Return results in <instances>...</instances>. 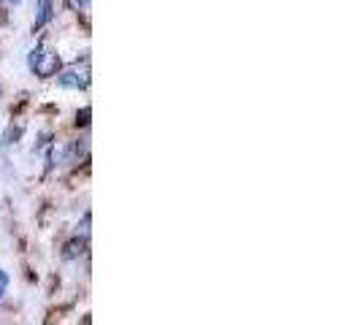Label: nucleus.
Here are the masks:
<instances>
[{
  "mask_svg": "<svg viewBox=\"0 0 360 325\" xmlns=\"http://www.w3.org/2000/svg\"><path fill=\"white\" fill-rule=\"evenodd\" d=\"M27 65L41 79H52L60 71V54L49 49V46H44V44H38L36 49L30 52V57H27Z\"/></svg>",
  "mask_w": 360,
  "mask_h": 325,
  "instance_id": "nucleus-1",
  "label": "nucleus"
},
{
  "mask_svg": "<svg viewBox=\"0 0 360 325\" xmlns=\"http://www.w3.org/2000/svg\"><path fill=\"white\" fill-rule=\"evenodd\" d=\"M82 253H84V238L73 236L71 241L63 247V260H76V257H79Z\"/></svg>",
  "mask_w": 360,
  "mask_h": 325,
  "instance_id": "nucleus-3",
  "label": "nucleus"
},
{
  "mask_svg": "<svg viewBox=\"0 0 360 325\" xmlns=\"http://www.w3.org/2000/svg\"><path fill=\"white\" fill-rule=\"evenodd\" d=\"M11 3H22V0H11Z\"/></svg>",
  "mask_w": 360,
  "mask_h": 325,
  "instance_id": "nucleus-7",
  "label": "nucleus"
},
{
  "mask_svg": "<svg viewBox=\"0 0 360 325\" xmlns=\"http://www.w3.org/2000/svg\"><path fill=\"white\" fill-rule=\"evenodd\" d=\"M6 290H8V274L0 269V301H3V295H6Z\"/></svg>",
  "mask_w": 360,
  "mask_h": 325,
  "instance_id": "nucleus-5",
  "label": "nucleus"
},
{
  "mask_svg": "<svg viewBox=\"0 0 360 325\" xmlns=\"http://www.w3.org/2000/svg\"><path fill=\"white\" fill-rule=\"evenodd\" d=\"M52 19V0H38V17L33 22V30H41Z\"/></svg>",
  "mask_w": 360,
  "mask_h": 325,
  "instance_id": "nucleus-4",
  "label": "nucleus"
},
{
  "mask_svg": "<svg viewBox=\"0 0 360 325\" xmlns=\"http://www.w3.org/2000/svg\"><path fill=\"white\" fill-rule=\"evenodd\" d=\"M87 236H90V212H87L84 219H82V238L87 241Z\"/></svg>",
  "mask_w": 360,
  "mask_h": 325,
  "instance_id": "nucleus-6",
  "label": "nucleus"
},
{
  "mask_svg": "<svg viewBox=\"0 0 360 325\" xmlns=\"http://www.w3.org/2000/svg\"><path fill=\"white\" fill-rule=\"evenodd\" d=\"M57 82H60V87H68V90H87L90 87V68L73 63L68 68L57 71Z\"/></svg>",
  "mask_w": 360,
  "mask_h": 325,
  "instance_id": "nucleus-2",
  "label": "nucleus"
}]
</instances>
